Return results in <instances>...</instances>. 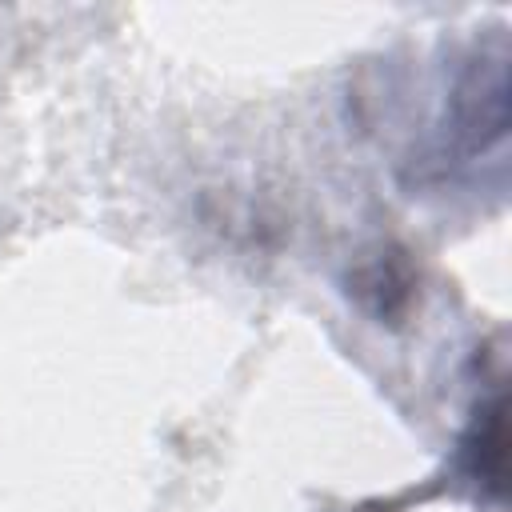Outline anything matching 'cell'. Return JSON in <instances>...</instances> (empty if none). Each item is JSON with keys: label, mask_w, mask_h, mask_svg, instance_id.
Listing matches in <instances>:
<instances>
[{"label": "cell", "mask_w": 512, "mask_h": 512, "mask_svg": "<svg viewBox=\"0 0 512 512\" xmlns=\"http://www.w3.org/2000/svg\"><path fill=\"white\" fill-rule=\"evenodd\" d=\"M504 444H508L504 440V404H500V396H492L488 404H480V416L464 440L468 476L492 496L504 492Z\"/></svg>", "instance_id": "cell-1"}]
</instances>
